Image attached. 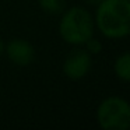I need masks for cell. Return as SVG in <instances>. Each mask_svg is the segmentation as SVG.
Instances as JSON below:
<instances>
[{
  "instance_id": "9c48e42d",
  "label": "cell",
  "mask_w": 130,
  "mask_h": 130,
  "mask_svg": "<svg viewBox=\"0 0 130 130\" xmlns=\"http://www.w3.org/2000/svg\"><path fill=\"white\" fill-rule=\"evenodd\" d=\"M85 2H87L88 4H91V6H98L102 0H85Z\"/></svg>"
},
{
  "instance_id": "5b68a950",
  "label": "cell",
  "mask_w": 130,
  "mask_h": 130,
  "mask_svg": "<svg viewBox=\"0 0 130 130\" xmlns=\"http://www.w3.org/2000/svg\"><path fill=\"white\" fill-rule=\"evenodd\" d=\"M4 51L7 53V57L14 63L15 66L25 67L29 66L35 59V49L28 41L21 39V38H14L11 39L6 46Z\"/></svg>"
},
{
  "instance_id": "30bf717a",
  "label": "cell",
  "mask_w": 130,
  "mask_h": 130,
  "mask_svg": "<svg viewBox=\"0 0 130 130\" xmlns=\"http://www.w3.org/2000/svg\"><path fill=\"white\" fill-rule=\"evenodd\" d=\"M3 52H4V43H3V41L0 39V56L3 55Z\"/></svg>"
},
{
  "instance_id": "6da1fadb",
  "label": "cell",
  "mask_w": 130,
  "mask_h": 130,
  "mask_svg": "<svg viewBox=\"0 0 130 130\" xmlns=\"http://www.w3.org/2000/svg\"><path fill=\"white\" fill-rule=\"evenodd\" d=\"M95 23L106 38H124L130 35V2L102 0L96 7Z\"/></svg>"
},
{
  "instance_id": "ba28073f",
  "label": "cell",
  "mask_w": 130,
  "mask_h": 130,
  "mask_svg": "<svg viewBox=\"0 0 130 130\" xmlns=\"http://www.w3.org/2000/svg\"><path fill=\"white\" fill-rule=\"evenodd\" d=\"M84 45H85V51L90 55H98L102 51V43L98 39H94V38H90Z\"/></svg>"
},
{
  "instance_id": "8fae6325",
  "label": "cell",
  "mask_w": 130,
  "mask_h": 130,
  "mask_svg": "<svg viewBox=\"0 0 130 130\" xmlns=\"http://www.w3.org/2000/svg\"><path fill=\"white\" fill-rule=\"evenodd\" d=\"M129 2H130V0H129Z\"/></svg>"
},
{
  "instance_id": "3957f363",
  "label": "cell",
  "mask_w": 130,
  "mask_h": 130,
  "mask_svg": "<svg viewBox=\"0 0 130 130\" xmlns=\"http://www.w3.org/2000/svg\"><path fill=\"white\" fill-rule=\"evenodd\" d=\"M96 120L105 130L130 129V104L120 96H108L96 109Z\"/></svg>"
},
{
  "instance_id": "277c9868",
  "label": "cell",
  "mask_w": 130,
  "mask_h": 130,
  "mask_svg": "<svg viewBox=\"0 0 130 130\" xmlns=\"http://www.w3.org/2000/svg\"><path fill=\"white\" fill-rule=\"evenodd\" d=\"M92 66L91 55L85 49H74L66 57L63 63V71L66 77L71 80H80L88 74Z\"/></svg>"
},
{
  "instance_id": "52a82bcc",
  "label": "cell",
  "mask_w": 130,
  "mask_h": 130,
  "mask_svg": "<svg viewBox=\"0 0 130 130\" xmlns=\"http://www.w3.org/2000/svg\"><path fill=\"white\" fill-rule=\"evenodd\" d=\"M41 9L48 14H59L64 10L66 0H38Z\"/></svg>"
},
{
  "instance_id": "8992f818",
  "label": "cell",
  "mask_w": 130,
  "mask_h": 130,
  "mask_svg": "<svg viewBox=\"0 0 130 130\" xmlns=\"http://www.w3.org/2000/svg\"><path fill=\"white\" fill-rule=\"evenodd\" d=\"M115 74L122 81H130V52H124L115 62Z\"/></svg>"
},
{
  "instance_id": "7a4b0ae2",
  "label": "cell",
  "mask_w": 130,
  "mask_h": 130,
  "mask_svg": "<svg viewBox=\"0 0 130 130\" xmlns=\"http://www.w3.org/2000/svg\"><path fill=\"white\" fill-rule=\"evenodd\" d=\"M60 37L70 45H84L94 34L92 15L81 7H71L63 14L59 24Z\"/></svg>"
}]
</instances>
